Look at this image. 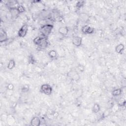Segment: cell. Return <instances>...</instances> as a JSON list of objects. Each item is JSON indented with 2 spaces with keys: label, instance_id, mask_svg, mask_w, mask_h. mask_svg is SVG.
Segmentation results:
<instances>
[{
  "label": "cell",
  "instance_id": "11",
  "mask_svg": "<svg viewBox=\"0 0 126 126\" xmlns=\"http://www.w3.org/2000/svg\"><path fill=\"white\" fill-rule=\"evenodd\" d=\"M124 45L122 43H120L117 45L116 47H115V51H116L117 53H121L122 51L124 50Z\"/></svg>",
  "mask_w": 126,
  "mask_h": 126
},
{
  "label": "cell",
  "instance_id": "8",
  "mask_svg": "<svg viewBox=\"0 0 126 126\" xmlns=\"http://www.w3.org/2000/svg\"><path fill=\"white\" fill-rule=\"evenodd\" d=\"M41 120L38 117H34L31 121V125L33 126H39L40 125Z\"/></svg>",
  "mask_w": 126,
  "mask_h": 126
},
{
  "label": "cell",
  "instance_id": "5",
  "mask_svg": "<svg viewBox=\"0 0 126 126\" xmlns=\"http://www.w3.org/2000/svg\"><path fill=\"white\" fill-rule=\"evenodd\" d=\"M72 43L73 45L76 47L80 46L82 43V39L80 36H74L72 39Z\"/></svg>",
  "mask_w": 126,
  "mask_h": 126
},
{
  "label": "cell",
  "instance_id": "4",
  "mask_svg": "<svg viewBox=\"0 0 126 126\" xmlns=\"http://www.w3.org/2000/svg\"><path fill=\"white\" fill-rule=\"evenodd\" d=\"M81 31L84 34H91L94 32V29L90 26L85 25L82 27Z\"/></svg>",
  "mask_w": 126,
  "mask_h": 126
},
{
  "label": "cell",
  "instance_id": "3",
  "mask_svg": "<svg viewBox=\"0 0 126 126\" xmlns=\"http://www.w3.org/2000/svg\"><path fill=\"white\" fill-rule=\"evenodd\" d=\"M28 31V26L27 24L23 25L19 30L18 35L20 38H24L26 35Z\"/></svg>",
  "mask_w": 126,
  "mask_h": 126
},
{
  "label": "cell",
  "instance_id": "13",
  "mask_svg": "<svg viewBox=\"0 0 126 126\" xmlns=\"http://www.w3.org/2000/svg\"><path fill=\"white\" fill-rule=\"evenodd\" d=\"M122 93V90L121 89H116L115 90H113L112 92V94L114 97L119 96Z\"/></svg>",
  "mask_w": 126,
  "mask_h": 126
},
{
  "label": "cell",
  "instance_id": "21",
  "mask_svg": "<svg viewBox=\"0 0 126 126\" xmlns=\"http://www.w3.org/2000/svg\"><path fill=\"white\" fill-rule=\"evenodd\" d=\"M28 90H29V87H28V85L27 86V87L24 86L23 87V88L22 89V91L23 92H27V91H28Z\"/></svg>",
  "mask_w": 126,
  "mask_h": 126
},
{
  "label": "cell",
  "instance_id": "2",
  "mask_svg": "<svg viewBox=\"0 0 126 126\" xmlns=\"http://www.w3.org/2000/svg\"><path fill=\"white\" fill-rule=\"evenodd\" d=\"M40 91L46 95L49 96L52 94V88L49 84H44L41 86Z\"/></svg>",
  "mask_w": 126,
  "mask_h": 126
},
{
  "label": "cell",
  "instance_id": "18",
  "mask_svg": "<svg viewBox=\"0 0 126 126\" xmlns=\"http://www.w3.org/2000/svg\"><path fill=\"white\" fill-rule=\"evenodd\" d=\"M84 1H78L76 3V7L77 8H80L84 6Z\"/></svg>",
  "mask_w": 126,
  "mask_h": 126
},
{
  "label": "cell",
  "instance_id": "17",
  "mask_svg": "<svg viewBox=\"0 0 126 126\" xmlns=\"http://www.w3.org/2000/svg\"><path fill=\"white\" fill-rule=\"evenodd\" d=\"M16 9L18 11V12H19V13H23L25 11V8H24V7L21 6V5H19L18 7L16 8Z\"/></svg>",
  "mask_w": 126,
  "mask_h": 126
},
{
  "label": "cell",
  "instance_id": "7",
  "mask_svg": "<svg viewBox=\"0 0 126 126\" xmlns=\"http://www.w3.org/2000/svg\"><path fill=\"white\" fill-rule=\"evenodd\" d=\"M8 39V35L6 31L4 29L0 30V43H3Z\"/></svg>",
  "mask_w": 126,
  "mask_h": 126
},
{
  "label": "cell",
  "instance_id": "10",
  "mask_svg": "<svg viewBox=\"0 0 126 126\" xmlns=\"http://www.w3.org/2000/svg\"><path fill=\"white\" fill-rule=\"evenodd\" d=\"M59 33L63 36H66L69 33V29L67 27H61L58 30Z\"/></svg>",
  "mask_w": 126,
  "mask_h": 126
},
{
  "label": "cell",
  "instance_id": "20",
  "mask_svg": "<svg viewBox=\"0 0 126 126\" xmlns=\"http://www.w3.org/2000/svg\"><path fill=\"white\" fill-rule=\"evenodd\" d=\"M8 88L9 90H12L14 88V86L13 84H8Z\"/></svg>",
  "mask_w": 126,
  "mask_h": 126
},
{
  "label": "cell",
  "instance_id": "14",
  "mask_svg": "<svg viewBox=\"0 0 126 126\" xmlns=\"http://www.w3.org/2000/svg\"><path fill=\"white\" fill-rule=\"evenodd\" d=\"M15 61L13 59H11L8 62L7 67L9 70H12L15 67Z\"/></svg>",
  "mask_w": 126,
  "mask_h": 126
},
{
  "label": "cell",
  "instance_id": "6",
  "mask_svg": "<svg viewBox=\"0 0 126 126\" xmlns=\"http://www.w3.org/2000/svg\"><path fill=\"white\" fill-rule=\"evenodd\" d=\"M49 41L46 38H43L40 44L38 45V47L40 49H44L48 47L49 45Z\"/></svg>",
  "mask_w": 126,
  "mask_h": 126
},
{
  "label": "cell",
  "instance_id": "19",
  "mask_svg": "<svg viewBox=\"0 0 126 126\" xmlns=\"http://www.w3.org/2000/svg\"><path fill=\"white\" fill-rule=\"evenodd\" d=\"M78 69L80 71L83 72V71H84V67L82 65H79V66L78 67Z\"/></svg>",
  "mask_w": 126,
  "mask_h": 126
},
{
  "label": "cell",
  "instance_id": "9",
  "mask_svg": "<svg viewBox=\"0 0 126 126\" xmlns=\"http://www.w3.org/2000/svg\"><path fill=\"white\" fill-rule=\"evenodd\" d=\"M7 5L8 7L11 9L16 8L19 4L17 1H8V2Z\"/></svg>",
  "mask_w": 126,
  "mask_h": 126
},
{
  "label": "cell",
  "instance_id": "1",
  "mask_svg": "<svg viewBox=\"0 0 126 126\" xmlns=\"http://www.w3.org/2000/svg\"><path fill=\"white\" fill-rule=\"evenodd\" d=\"M53 29V26L51 24H45L43 25L40 29V32L44 38L48 36Z\"/></svg>",
  "mask_w": 126,
  "mask_h": 126
},
{
  "label": "cell",
  "instance_id": "16",
  "mask_svg": "<svg viewBox=\"0 0 126 126\" xmlns=\"http://www.w3.org/2000/svg\"><path fill=\"white\" fill-rule=\"evenodd\" d=\"M43 37H40V36H38V37H36L34 39V43L35 45H37L38 46L40 44V42L43 39Z\"/></svg>",
  "mask_w": 126,
  "mask_h": 126
},
{
  "label": "cell",
  "instance_id": "15",
  "mask_svg": "<svg viewBox=\"0 0 126 126\" xmlns=\"http://www.w3.org/2000/svg\"><path fill=\"white\" fill-rule=\"evenodd\" d=\"M48 56L51 58V59H55L57 57V52L55 50H50L49 52H48Z\"/></svg>",
  "mask_w": 126,
  "mask_h": 126
},
{
  "label": "cell",
  "instance_id": "12",
  "mask_svg": "<svg viewBox=\"0 0 126 126\" xmlns=\"http://www.w3.org/2000/svg\"><path fill=\"white\" fill-rule=\"evenodd\" d=\"M92 111L94 113H98L101 110V107L98 103L94 104L92 107Z\"/></svg>",
  "mask_w": 126,
  "mask_h": 126
}]
</instances>
